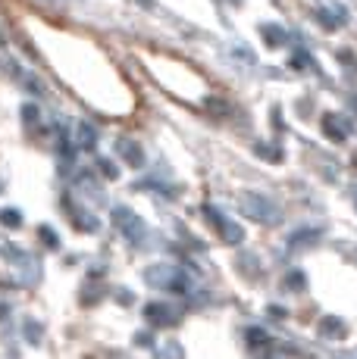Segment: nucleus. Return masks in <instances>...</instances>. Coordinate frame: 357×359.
Masks as SVG:
<instances>
[{
	"label": "nucleus",
	"instance_id": "6",
	"mask_svg": "<svg viewBox=\"0 0 357 359\" xmlns=\"http://www.w3.org/2000/svg\"><path fill=\"white\" fill-rule=\"evenodd\" d=\"M144 316H148L154 325H167V319H169V309L163 306V303H148L144 306Z\"/></svg>",
	"mask_w": 357,
	"mask_h": 359
},
{
	"label": "nucleus",
	"instance_id": "11",
	"mask_svg": "<svg viewBox=\"0 0 357 359\" xmlns=\"http://www.w3.org/2000/svg\"><path fill=\"white\" fill-rule=\"evenodd\" d=\"M100 169H104V175H107V178H113V175H116L113 163H107V160H104V163H100Z\"/></svg>",
	"mask_w": 357,
	"mask_h": 359
},
{
	"label": "nucleus",
	"instance_id": "2",
	"mask_svg": "<svg viewBox=\"0 0 357 359\" xmlns=\"http://www.w3.org/2000/svg\"><path fill=\"white\" fill-rule=\"evenodd\" d=\"M242 210L248 212V216L260 219V222H276V219H279L276 206H273L266 197H260V194H245L242 197Z\"/></svg>",
	"mask_w": 357,
	"mask_h": 359
},
{
	"label": "nucleus",
	"instance_id": "13",
	"mask_svg": "<svg viewBox=\"0 0 357 359\" xmlns=\"http://www.w3.org/2000/svg\"><path fill=\"white\" fill-rule=\"evenodd\" d=\"M294 66L304 69V66H307V53H298V57H294Z\"/></svg>",
	"mask_w": 357,
	"mask_h": 359
},
{
	"label": "nucleus",
	"instance_id": "5",
	"mask_svg": "<svg viewBox=\"0 0 357 359\" xmlns=\"http://www.w3.org/2000/svg\"><path fill=\"white\" fill-rule=\"evenodd\" d=\"M320 334L329 337V341H332V337L339 341V337L345 334V322H342V319H332V316H326V319L320 322Z\"/></svg>",
	"mask_w": 357,
	"mask_h": 359
},
{
	"label": "nucleus",
	"instance_id": "12",
	"mask_svg": "<svg viewBox=\"0 0 357 359\" xmlns=\"http://www.w3.org/2000/svg\"><path fill=\"white\" fill-rule=\"evenodd\" d=\"M4 222L6 225H19V216H16V212H4Z\"/></svg>",
	"mask_w": 357,
	"mask_h": 359
},
{
	"label": "nucleus",
	"instance_id": "3",
	"mask_svg": "<svg viewBox=\"0 0 357 359\" xmlns=\"http://www.w3.org/2000/svg\"><path fill=\"white\" fill-rule=\"evenodd\" d=\"M323 131H326L332 141H342V137L351 131V126H348L342 116H323Z\"/></svg>",
	"mask_w": 357,
	"mask_h": 359
},
{
	"label": "nucleus",
	"instance_id": "14",
	"mask_svg": "<svg viewBox=\"0 0 357 359\" xmlns=\"http://www.w3.org/2000/svg\"><path fill=\"white\" fill-rule=\"evenodd\" d=\"M135 341H138L141 347H148V344H150V334H138V337H135Z\"/></svg>",
	"mask_w": 357,
	"mask_h": 359
},
{
	"label": "nucleus",
	"instance_id": "7",
	"mask_svg": "<svg viewBox=\"0 0 357 359\" xmlns=\"http://www.w3.org/2000/svg\"><path fill=\"white\" fill-rule=\"evenodd\" d=\"M169 275H173V269L154 266V269H148V272H144V278H148L150 285H163V281H169Z\"/></svg>",
	"mask_w": 357,
	"mask_h": 359
},
{
	"label": "nucleus",
	"instance_id": "1",
	"mask_svg": "<svg viewBox=\"0 0 357 359\" xmlns=\"http://www.w3.org/2000/svg\"><path fill=\"white\" fill-rule=\"evenodd\" d=\"M113 225H116V229H119L122 234H126V238H132L135 244H138V241H144V225H141V219L135 216L132 210H126V206H116V210H113Z\"/></svg>",
	"mask_w": 357,
	"mask_h": 359
},
{
	"label": "nucleus",
	"instance_id": "8",
	"mask_svg": "<svg viewBox=\"0 0 357 359\" xmlns=\"http://www.w3.org/2000/svg\"><path fill=\"white\" fill-rule=\"evenodd\" d=\"M264 41L270 47H279L285 41V34H283V29H279V25H264Z\"/></svg>",
	"mask_w": 357,
	"mask_h": 359
},
{
	"label": "nucleus",
	"instance_id": "9",
	"mask_svg": "<svg viewBox=\"0 0 357 359\" xmlns=\"http://www.w3.org/2000/svg\"><path fill=\"white\" fill-rule=\"evenodd\" d=\"M79 144L82 147H94V144H98V135H94V128L88 126V122L79 126Z\"/></svg>",
	"mask_w": 357,
	"mask_h": 359
},
{
	"label": "nucleus",
	"instance_id": "10",
	"mask_svg": "<svg viewBox=\"0 0 357 359\" xmlns=\"http://www.w3.org/2000/svg\"><path fill=\"white\" fill-rule=\"evenodd\" d=\"M160 359H182V350H178V344H173V341H169L167 347L160 350Z\"/></svg>",
	"mask_w": 357,
	"mask_h": 359
},
{
	"label": "nucleus",
	"instance_id": "4",
	"mask_svg": "<svg viewBox=\"0 0 357 359\" xmlns=\"http://www.w3.org/2000/svg\"><path fill=\"white\" fill-rule=\"evenodd\" d=\"M116 154H119L126 163H132V165H141V160H144L141 147L135 141H119V144H116Z\"/></svg>",
	"mask_w": 357,
	"mask_h": 359
}]
</instances>
